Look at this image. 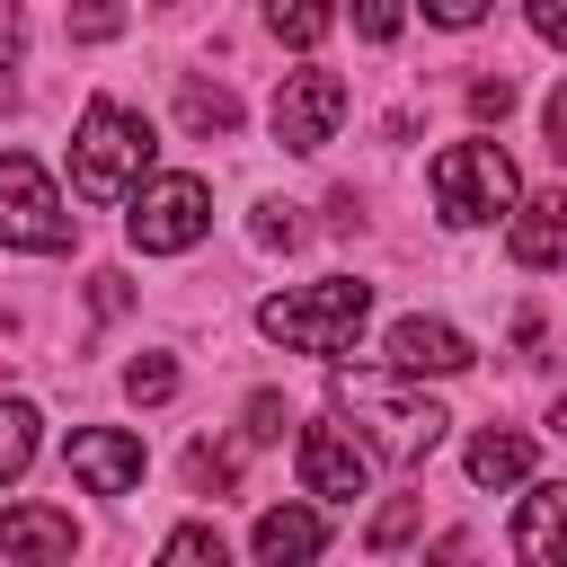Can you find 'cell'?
<instances>
[{"instance_id":"cell-28","label":"cell","mask_w":567,"mask_h":567,"mask_svg":"<svg viewBox=\"0 0 567 567\" xmlns=\"http://www.w3.org/2000/svg\"><path fill=\"white\" fill-rule=\"evenodd\" d=\"M523 9H532L540 44H558V53H567V0H523Z\"/></svg>"},{"instance_id":"cell-24","label":"cell","mask_w":567,"mask_h":567,"mask_svg":"<svg viewBox=\"0 0 567 567\" xmlns=\"http://www.w3.org/2000/svg\"><path fill=\"white\" fill-rule=\"evenodd\" d=\"M346 18H354V35H363V44H390V35H399V18H408V0H354Z\"/></svg>"},{"instance_id":"cell-1","label":"cell","mask_w":567,"mask_h":567,"mask_svg":"<svg viewBox=\"0 0 567 567\" xmlns=\"http://www.w3.org/2000/svg\"><path fill=\"white\" fill-rule=\"evenodd\" d=\"M363 319H372V284H354V275H328V284H301V292L257 301V328L284 354H319V363H337L363 337Z\"/></svg>"},{"instance_id":"cell-10","label":"cell","mask_w":567,"mask_h":567,"mask_svg":"<svg viewBox=\"0 0 567 567\" xmlns=\"http://www.w3.org/2000/svg\"><path fill=\"white\" fill-rule=\"evenodd\" d=\"M62 461L89 496H133L142 487V434H124V425H80Z\"/></svg>"},{"instance_id":"cell-3","label":"cell","mask_w":567,"mask_h":567,"mask_svg":"<svg viewBox=\"0 0 567 567\" xmlns=\"http://www.w3.org/2000/svg\"><path fill=\"white\" fill-rule=\"evenodd\" d=\"M337 408H346V416L372 434V452H381V461H399V470H408V461H425V452L443 443V425H452L434 399L399 390V372H390V381H346V372H337Z\"/></svg>"},{"instance_id":"cell-20","label":"cell","mask_w":567,"mask_h":567,"mask_svg":"<svg viewBox=\"0 0 567 567\" xmlns=\"http://www.w3.org/2000/svg\"><path fill=\"white\" fill-rule=\"evenodd\" d=\"M124 399H142V408H159V399H177V363H168V354H142V363L124 372Z\"/></svg>"},{"instance_id":"cell-29","label":"cell","mask_w":567,"mask_h":567,"mask_svg":"<svg viewBox=\"0 0 567 567\" xmlns=\"http://www.w3.org/2000/svg\"><path fill=\"white\" fill-rule=\"evenodd\" d=\"M505 106H514V80H505V71H496V80H478V89H470V115H505Z\"/></svg>"},{"instance_id":"cell-23","label":"cell","mask_w":567,"mask_h":567,"mask_svg":"<svg viewBox=\"0 0 567 567\" xmlns=\"http://www.w3.org/2000/svg\"><path fill=\"white\" fill-rule=\"evenodd\" d=\"M416 514H425V505H416V496H390V505H381V514H372V532H363V540H372V549H399V540H408V532H416Z\"/></svg>"},{"instance_id":"cell-8","label":"cell","mask_w":567,"mask_h":567,"mask_svg":"<svg viewBox=\"0 0 567 567\" xmlns=\"http://www.w3.org/2000/svg\"><path fill=\"white\" fill-rule=\"evenodd\" d=\"M381 363L399 372V381H443V372H470L478 354H470V337L452 328V319H425V310H408V319H390V337H381Z\"/></svg>"},{"instance_id":"cell-25","label":"cell","mask_w":567,"mask_h":567,"mask_svg":"<svg viewBox=\"0 0 567 567\" xmlns=\"http://www.w3.org/2000/svg\"><path fill=\"white\" fill-rule=\"evenodd\" d=\"M275 434H284V399L257 390V399H248V443H275Z\"/></svg>"},{"instance_id":"cell-11","label":"cell","mask_w":567,"mask_h":567,"mask_svg":"<svg viewBox=\"0 0 567 567\" xmlns=\"http://www.w3.org/2000/svg\"><path fill=\"white\" fill-rule=\"evenodd\" d=\"M514 567H567V478H540L514 514Z\"/></svg>"},{"instance_id":"cell-18","label":"cell","mask_w":567,"mask_h":567,"mask_svg":"<svg viewBox=\"0 0 567 567\" xmlns=\"http://www.w3.org/2000/svg\"><path fill=\"white\" fill-rule=\"evenodd\" d=\"M35 461V408L27 399H0V487Z\"/></svg>"},{"instance_id":"cell-17","label":"cell","mask_w":567,"mask_h":567,"mask_svg":"<svg viewBox=\"0 0 567 567\" xmlns=\"http://www.w3.org/2000/svg\"><path fill=\"white\" fill-rule=\"evenodd\" d=\"M266 27H275L292 53H310V44L337 27V0H266Z\"/></svg>"},{"instance_id":"cell-19","label":"cell","mask_w":567,"mask_h":567,"mask_svg":"<svg viewBox=\"0 0 567 567\" xmlns=\"http://www.w3.org/2000/svg\"><path fill=\"white\" fill-rule=\"evenodd\" d=\"M159 567H230V549H221L213 523H177V532L159 540Z\"/></svg>"},{"instance_id":"cell-21","label":"cell","mask_w":567,"mask_h":567,"mask_svg":"<svg viewBox=\"0 0 567 567\" xmlns=\"http://www.w3.org/2000/svg\"><path fill=\"white\" fill-rule=\"evenodd\" d=\"M230 478H239V461H230L221 443H195V452H186V487H195V496H213V487H230Z\"/></svg>"},{"instance_id":"cell-2","label":"cell","mask_w":567,"mask_h":567,"mask_svg":"<svg viewBox=\"0 0 567 567\" xmlns=\"http://www.w3.org/2000/svg\"><path fill=\"white\" fill-rule=\"evenodd\" d=\"M151 124L133 115V106H115V97H89L80 106V142H71V186L89 195V204H133V186H151Z\"/></svg>"},{"instance_id":"cell-6","label":"cell","mask_w":567,"mask_h":567,"mask_svg":"<svg viewBox=\"0 0 567 567\" xmlns=\"http://www.w3.org/2000/svg\"><path fill=\"white\" fill-rule=\"evenodd\" d=\"M124 230H133L142 257H177V248H195V239L213 230V195H204V177H151V186H133Z\"/></svg>"},{"instance_id":"cell-9","label":"cell","mask_w":567,"mask_h":567,"mask_svg":"<svg viewBox=\"0 0 567 567\" xmlns=\"http://www.w3.org/2000/svg\"><path fill=\"white\" fill-rule=\"evenodd\" d=\"M363 478H372V452L337 425V416H319V425H301V487L310 496H328V505H354L363 496Z\"/></svg>"},{"instance_id":"cell-30","label":"cell","mask_w":567,"mask_h":567,"mask_svg":"<svg viewBox=\"0 0 567 567\" xmlns=\"http://www.w3.org/2000/svg\"><path fill=\"white\" fill-rule=\"evenodd\" d=\"M540 124H549V151H558V159H567V80H558V89H549V106H540Z\"/></svg>"},{"instance_id":"cell-12","label":"cell","mask_w":567,"mask_h":567,"mask_svg":"<svg viewBox=\"0 0 567 567\" xmlns=\"http://www.w3.org/2000/svg\"><path fill=\"white\" fill-rule=\"evenodd\" d=\"M0 549H9L18 567H71L80 532H71V514H53V505H9V514H0Z\"/></svg>"},{"instance_id":"cell-27","label":"cell","mask_w":567,"mask_h":567,"mask_svg":"<svg viewBox=\"0 0 567 567\" xmlns=\"http://www.w3.org/2000/svg\"><path fill=\"white\" fill-rule=\"evenodd\" d=\"M416 9H425L434 27H478V18H487V0H416Z\"/></svg>"},{"instance_id":"cell-14","label":"cell","mask_w":567,"mask_h":567,"mask_svg":"<svg viewBox=\"0 0 567 567\" xmlns=\"http://www.w3.org/2000/svg\"><path fill=\"white\" fill-rule=\"evenodd\" d=\"M248 540H257L266 567H310V558L328 549V514H319V505H266Z\"/></svg>"},{"instance_id":"cell-22","label":"cell","mask_w":567,"mask_h":567,"mask_svg":"<svg viewBox=\"0 0 567 567\" xmlns=\"http://www.w3.org/2000/svg\"><path fill=\"white\" fill-rule=\"evenodd\" d=\"M71 35H80V44L124 35V0H71Z\"/></svg>"},{"instance_id":"cell-7","label":"cell","mask_w":567,"mask_h":567,"mask_svg":"<svg viewBox=\"0 0 567 567\" xmlns=\"http://www.w3.org/2000/svg\"><path fill=\"white\" fill-rule=\"evenodd\" d=\"M266 124H275L284 151H319V142H337V124H346V80H337V71H284Z\"/></svg>"},{"instance_id":"cell-32","label":"cell","mask_w":567,"mask_h":567,"mask_svg":"<svg viewBox=\"0 0 567 567\" xmlns=\"http://www.w3.org/2000/svg\"><path fill=\"white\" fill-rule=\"evenodd\" d=\"M0 53H18V0H0Z\"/></svg>"},{"instance_id":"cell-4","label":"cell","mask_w":567,"mask_h":567,"mask_svg":"<svg viewBox=\"0 0 567 567\" xmlns=\"http://www.w3.org/2000/svg\"><path fill=\"white\" fill-rule=\"evenodd\" d=\"M514 204H523V177H514V159L496 151V142H452L443 159H434V213L452 221V230H478V221H514Z\"/></svg>"},{"instance_id":"cell-15","label":"cell","mask_w":567,"mask_h":567,"mask_svg":"<svg viewBox=\"0 0 567 567\" xmlns=\"http://www.w3.org/2000/svg\"><path fill=\"white\" fill-rule=\"evenodd\" d=\"M470 478H478V487H514V478H532V434L487 425V434L470 443Z\"/></svg>"},{"instance_id":"cell-31","label":"cell","mask_w":567,"mask_h":567,"mask_svg":"<svg viewBox=\"0 0 567 567\" xmlns=\"http://www.w3.org/2000/svg\"><path fill=\"white\" fill-rule=\"evenodd\" d=\"M434 567H470V540H461V532H452V540H443V549H434Z\"/></svg>"},{"instance_id":"cell-5","label":"cell","mask_w":567,"mask_h":567,"mask_svg":"<svg viewBox=\"0 0 567 567\" xmlns=\"http://www.w3.org/2000/svg\"><path fill=\"white\" fill-rule=\"evenodd\" d=\"M0 248H27V257H62L71 248V213H62L53 177L27 151H0Z\"/></svg>"},{"instance_id":"cell-16","label":"cell","mask_w":567,"mask_h":567,"mask_svg":"<svg viewBox=\"0 0 567 567\" xmlns=\"http://www.w3.org/2000/svg\"><path fill=\"white\" fill-rule=\"evenodd\" d=\"M177 124H186L195 142H221V133H239V97H230L221 80H186V89H177Z\"/></svg>"},{"instance_id":"cell-13","label":"cell","mask_w":567,"mask_h":567,"mask_svg":"<svg viewBox=\"0 0 567 567\" xmlns=\"http://www.w3.org/2000/svg\"><path fill=\"white\" fill-rule=\"evenodd\" d=\"M505 248H514V266H532V275L567 266V195H523L514 221H505Z\"/></svg>"},{"instance_id":"cell-34","label":"cell","mask_w":567,"mask_h":567,"mask_svg":"<svg viewBox=\"0 0 567 567\" xmlns=\"http://www.w3.org/2000/svg\"><path fill=\"white\" fill-rule=\"evenodd\" d=\"M558 434H567V399H558Z\"/></svg>"},{"instance_id":"cell-33","label":"cell","mask_w":567,"mask_h":567,"mask_svg":"<svg viewBox=\"0 0 567 567\" xmlns=\"http://www.w3.org/2000/svg\"><path fill=\"white\" fill-rule=\"evenodd\" d=\"M0 106H18V89H9V80H0Z\"/></svg>"},{"instance_id":"cell-35","label":"cell","mask_w":567,"mask_h":567,"mask_svg":"<svg viewBox=\"0 0 567 567\" xmlns=\"http://www.w3.org/2000/svg\"><path fill=\"white\" fill-rule=\"evenodd\" d=\"M168 9H177V0H168Z\"/></svg>"},{"instance_id":"cell-26","label":"cell","mask_w":567,"mask_h":567,"mask_svg":"<svg viewBox=\"0 0 567 567\" xmlns=\"http://www.w3.org/2000/svg\"><path fill=\"white\" fill-rule=\"evenodd\" d=\"M292 239H301V221H292L284 204H266V213H257V248H292Z\"/></svg>"}]
</instances>
